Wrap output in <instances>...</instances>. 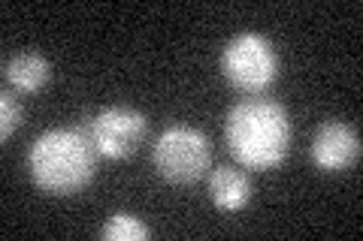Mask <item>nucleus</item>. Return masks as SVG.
Instances as JSON below:
<instances>
[{"instance_id": "f257e3e1", "label": "nucleus", "mask_w": 363, "mask_h": 241, "mask_svg": "<svg viewBox=\"0 0 363 241\" xmlns=\"http://www.w3.org/2000/svg\"><path fill=\"white\" fill-rule=\"evenodd\" d=\"M291 114L276 100L245 97L227 112L224 139L233 160L245 169L264 172L285 163L291 151Z\"/></svg>"}, {"instance_id": "1a4fd4ad", "label": "nucleus", "mask_w": 363, "mask_h": 241, "mask_svg": "<svg viewBox=\"0 0 363 241\" xmlns=\"http://www.w3.org/2000/svg\"><path fill=\"white\" fill-rule=\"evenodd\" d=\"M149 235H152V229L145 226L136 214H130V211L109 214L104 229H100V238H104V241H145Z\"/></svg>"}, {"instance_id": "9d476101", "label": "nucleus", "mask_w": 363, "mask_h": 241, "mask_svg": "<svg viewBox=\"0 0 363 241\" xmlns=\"http://www.w3.org/2000/svg\"><path fill=\"white\" fill-rule=\"evenodd\" d=\"M21 121H25V109H21V102L9 94H0V139H9L18 127H21Z\"/></svg>"}, {"instance_id": "0eeeda50", "label": "nucleus", "mask_w": 363, "mask_h": 241, "mask_svg": "<svg viewBox=\"0 0 363 241\" xmlns=\"http://www.w3.org/2000/svg\"><path fill=\"white\" fill-rule=\"evenodd\" d=\"M252 178L236 166H215L209 172V199L221 211H242L252 202Z\"/></svg>"}, {"instance_id": "7ed1b4c3", "label": "nucleus", "mask_w": 363, "mask_h": 241, "mask_svg": "<svg viewBox=\"0 0 363 241\" xmlns=\"http://www.w3.org/2000/svg\"><path fill=\"white\" fill-rule=\"evenodd\" d=\"M221 73L240 94L260 97L279 78V52L264 33H240L221 49Z\"/></svg>"}, {"instance_id": "f03ea898", "label": "nucleus", "mask_w": 363, "mask_h": 241, "mask_svg": "<svg viewBox=\"0 0 363 241\" xmlns=\"http://www.w3.org/2000/svg\"><path fill=\"white\" fill-rule=\"evenodd\" d=\"M97 148L85 127L45 130L28 151V175L49 196H73L97 172Z\"/></svg>"}, {"instance_id": "39448f33", "label": "nucleus", "mask_w": 363, "mask_h": 241, "mask_svg": "<svg viewBox=\"0 0 363 241\" xmlns=\"http://www.w3.org/2000/svg\"><path fill=\"white\" fill-rule=\"evenodd\" d=\"M82 127L91 136L100 157L124 160L143 145L145 133H149V118L130 106H109L100 109L94 118H88Z\"/></svg>"}, {"instance_id": "20e7f679", "label": "nucleus", "mask_w": 363, "mask_h": 241, "mask_svg": "<svg viewBox=\"0 0 363 241\" xmlns=\"http://www.w3.org/2000/svg\"><path fill=\"white\" fill-rule=\"evenodd\" d=\"M155 169L169 184H194L209 172L212 163V142L206 133L188 124H169L161 130L152 148Z\"/></svg>"}, {"instance_id": "423d86ee", "label": "nucleus", "mask_w": 363, "mask_h": 241, "mask_svg": "<svg viewBox=\"0 0 363 241\" xmlns=\"http://www.w3.org/2000/svg\"><path fill=\"white\" fill-rule=\"evenodd\" d=\"M309 157L321 172H345L360 160V136L345 121H324L312 136Z\"/></svg>"}, {"instance_id": "6e6552de", "label": "nucleus", "mask_w": 363, "mask_h": 241, "mask_svg": "<svg viewBox=\"0 0 363 241\" xmlns=\"http://www.w3.org/2000/svg\"><path fill=\"white\" fill-rule=\"evenodd\" d=\"M4 78L18 94H37L49 85L52 64L40 52H18L4 64Z\"/></svg>"}]
</instances>
